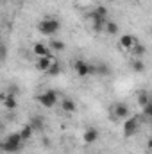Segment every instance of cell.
<instances>
[{
	"instance_id": "cell-1",
	"label": "cell",
	"mask_w": 152,
	"mask_h": 154,
	"mask_svg": "<svg viewBox=\"0 0 152 154\" xmlns=\"http://www.w3.org/2000/svg\"><path fill=\"white\" fill-rule=\"evenodd\" d=\"M22 143H23V138H22V134H20V131H18V133L7 134V136L4 138V142L0 143V149H2L4 152L16 154L20 149H22Z\"/></svg>"
},
{
	"instance_id": "cell-20",
	"label": "cell",
	"mask_w": 152,
	"mask_h": 154,
	"mask_svg": "<svg viewBox=\"0 0 152 154\" xmlns=\"http://www.w3.org/2000/svg\"><path fill=\"white\" fill-rule=\"evenodd\" d=\"M48 47H50L52 50H57V52H61V50H65V48H66V45H65L61 39H52Z\"/></svg>"
},
{
	"instance_id": "cell-28",
	"label": "cell",
	"mask_w": 152,
	"mask_h": 154,
	"mask_svg": "<svg viewBox=\"0 0 152 154\" xmlns=\"http://www.w3.org/2000/svg\"><path fill=\"white\" fill-rule=\"evenodd\" d=\"M150 36H152V27H150Z\"/></svg>"
},
{
	"instance_id": "cell-15",
	"label": "cell",
	"mask_w": 152,
	"mask_h": 154,
	"mask_svg": "<svg viewBox=\"0 0 152 154\" xmlns=\"http://www.w3.org/2000/svg\"><path fill=\"white\" fill-rule=\"evenodd\" d=\"M2 102H4V106H5V109H9V111L16 109V106H18V102H16L14 95H9V93H7V97H5V99H4Z\"/></svg>"
},
{
	"instance_id": "cell-5",
	"label": "cell",
	"mask_w": 152,
	"mask_h": 154,
	"mask_svg": "<svg viewBox=\"0 0 152 154\" xmlns=\"http://www.w3.org/2000/svg\"><path fill=\"white\" fill-rule=\"evenodd\" d=\"M129 116H131V111H129V106L125 102H113L111 104V118L127 120Z\"/></svg>"
},
{
	"instance_id": "cell-27",
	"label": "cell",
	"mask_w": 152,
	"mask_h": 154,
	"mask_svg": "<svg viewBox=\"0 0 152 154\" xmlns=\"http://www.w3.org/2000/svg\"><path fill=\"white\" fill-rule=\"evenodd\" d=\"M2 154H11V152H4V151H2Z\"/></svg>"
},
{
	"instance_id": "cell-23",
	"label": "cell",
	"mask_w": 152,
	"mask_h": 154,
	"mask_svg": "<svg viewBox=\"0 0 152 154\" xmlns=\"http://www.w3.org/2000/svg\"><path fill=\"white\" fill-rule=\"evenodd\" d=\"M143 113L149 116V118H152V104H147V106L143 108Z\"/></svg>"
},
{
	"instance_id": "cell-8",
	"label": "cell",
	"mask_w": 152,
	"mask_h": 154,
	"mask_svg": "<svg viewBox=\"0 0 152 154\" xmlns=\"http://www.w3.org/2000/svg\"><path fill=\"white\" fill-rule=\"evenodd\" d=\"M99 138H100V133H99V129H97V127H88V129L82 133V140H84V143H86V145L95 143Z\"/></svg>"
},
{
	"instance_id": "cell-12",
	"label": "cell",
	"mask_w": 152,
	"mask_h": 154,
	"mask_svg": "<svg viewBox=\"0 0 152 154\" xmlns=\"http://www.w3.org/2000/svg\"><path fill=\"white\" fill-rule=\"evenodd\" d=\"M97 66V75H100V77H108L109 74H111V66L106 63V61H100V63H97L95 65Z\"/></svg>"
},
{
	"instance_id": "cell-24",
	"label": "cell",
	"mask_w": 152,
	"mask_h": 154,
	"mask_svg": "<svg viewBox=\"0 0 152 154\" xmlns=\"http://www.w3.org/2000/svg\"><path fill=\"white\" fill-rule=\"evenodd\" d=\"M95 11H97L99 14H104V16H108V9H106L104 5H99V7H95Z\"/></svg>"
},
{
	"instance_id": "cell-19",
	"label": "cell",
	"mask_w": 152,
	"mask_h": 154,
	"mask_svg": "<svg viewBox=\"0 0 152 154\" xmlns=\"http://www.w3.org/2000/svg\"><path fill=\"white\" fill-rule=\"evenodd\" d=\"M131 66H132V70L134 72H138V74H141V72H145V63L138 57V59H134L132 63H131Z\"/></svg>"
},
{
	"instance_id": "cell-17",
	"label": "cell",
	"mask_w": 152,
	"mask_h": 154,
	"mask_svg": "<svg viewBox=\"0 0 152 154\" xmlns=\"http://www.w3.org/2000/svg\"><path fill=\"white\" fill-rule=\"evenodd\" d=\"M147 104H150V95H149L147 91H140V93H138V106L145 108Z\"/></svg>"
},
{
	"instance_id": "cell-26",
	"label": "cell",
	"mask_w": 152,
	"mask_h": 154,
	"mask_svg": "<svg viewBox=\"0 0 152 154\" xmlns=\"http://www.w3.org/2000/svg\"><path fill=\"white\" fill-rule=\"evenodd\" d=\"M147 147H149V149H150V151H152V138H150V140H149V143H147Z\"/></svg>"
},
{
	"instance_id": "cell-9",
	"label": "cell",
	"mask_w": 152,
	"mask_h": 154,
	"mask_svg": "<svg viewBox=\"0 0 152 154\" xmlns=\"http://www.w3.org/2000/svg\"><path fill=\"white\" fill-rule=\"evenodd\" d=\"M54 61H56V59H54L52 56H45V57H38V61H36V68H38L39 72H45V74H47V72L50 70V66L54 65Z\"/></svg>"
},
{
	"instance_id": "cell-22",
	"label": "cell",
	"mask_w": 152,
	"mask_h": 154,
	"mask_svg": "<svg viewBox=\"0 0 152 154\" xmlns=\"http://www.w3.org/2000/svg\"><path fill=\"white\" fill-rule=\"evenodd\" d=\"M132 52H134V54H136L138 57H141V56L145 54V47H143L141 43H136V47L132 48Z\"/></svg>"
},
{
	"instance_id": "cell-25",
	"label": "cell",
	"mask_w": 152,
	"mask_h": 154,
	"mask_svg": "<svg viewBox=\"0 0 152 154\" xmlns=\"http://www.w3.org/2000/svg\"><path fill=\"white\" fill-rule=\"evenodd\" d=\"M5 56H7V47L2 45V61H5Z\"/></svg>"
},
{
	"instance_id": "cell-7",
	"label": "cell",
	"mask_w": 152,
	"mask_h": 154,
	"mask_svg": "<svg viewBox=\"0 0 152 154\" xmlns=\"http://www.w3.org/2000/svg\"><path fill=\"white\" fill-rule=\"evenodd\" d=\"M38 102L43 108H48V109L54 108V106L57 104V93H56V90H47V91H43L38 97Z\"/></svg>"
},
{
	"instance_id": "cell-13",
	"label": "cell",
	"mask_w": 152,
	"mask_h": 154,
	"mask_svg": "<svg viewBox=\"0 0 152 154\" xmlns=\"http://www.w3.org/2000/svg\"><path fill=\"white\" fill-rule=\"evenodd\" d=\"M31 125H32V129L34 131H43L45 129V118L39 115H34L32 118H31V122H29Z\"/></svg>"
},
{
	"instance_id": "cell-29",
	"label": "cell",
	"mask_w": 152,
	"mask_h": 154,
	"mask_svg": "<svg viewBox=\"0 0 152 154\" xmlns=\"http://www.w3.org/2000/svg\"><path fill=\"white\" fill-rule=\"evenodd\" d=\"M150 104H152V95H150Z\"/></svg>"
},
{
	"instance_id": "cell-18",
	"label": "cell",
	"mask_w": 152,
	"mask_h": 154,
	"mask_svg": "<svg viewBox=\"0 0 152 154\" xmlns=\"http://www.w3.org/2000/svg\"><path fill=\"white\" fill-rule=\"evenodd\" d=\"M32 133H34V129H32V125H31V124H27V125H23V127H22V131H20V134H22V138H23V142H25V140H31V136H32Z\"/></svg>"
},
{
	"instance_id": "cell-4",
	"label": "cell",
	"mask_w": 152,
	"mask_h": 154,
	"mask_svg": "<svg viewBox=\"0 0 152 154\" xmlns=\"http://www.w3.org/2000/svg\"><path fill=\"white\" fill-rule=\"evenodd\" d=\"M74 68H75L79 77H90V75H93V74H97V66L93 63L84 61V59H77L75 63H74Z\"/></svg>"
},
{
	"instance_id": "cell-2",
	"label": "cell",
	"mask_w": 152,
	"mask_h": 154,
	"mask_svg": "<svg viewBox=\"0 0 152 154\" xmlns=\"http://www.w3.org/2000/svg\"><path fill=\"white\" fill-rule=\"evenodd\" d=\"M38 31L43 36H52L61 31V22L56 18H43L38 23Z\"/></svg>"
},
{
	"instance_id": "cell-3",
	"label": "cell",
	"mask_w": 152,
	"mask_h": 154,
	"mask_svg": "<svg viewBox=\"0 0 152 154\" xmlns=\"http://www.w3.org/2000/svg\"><path fill=\"white\" fill-rule=\"evenodd\" d=\"M86 18L91 22V27H93V31H95V32H106V25H108V22H109V18H108V16L99 14V13L93 9Z\"/></svg>"
},
{
	"instance_id": "cell-6",
	"label": "cell",
	"mask_w": 152,
	"mask_h": 154,
	"mask_svg": "<svg viewBox=\"0 0 152 154\" xmlns=\"http://www.w3.org/2000/svg\"><path fill=\"white\" fill-rule=\"evenodd\" d=\"M140 129V116H129L125 122H123V136L125 138H131L138 133Z\"/></svg>"
},
{
	"instance_id": "cell-10",
	"label": "cell",
	"mask_w": 152,
	"mask_h": 154,
	"mask_svg": "<svg viewBox=\"0 0 152 154\" xmlns=\"http://www.w3.org/2000/svg\"><path fill=\"white\" fill-rule=\"evenodd\" d=\"M136 43H138V39H136L134 34H123L120 38V47L125 48V50H132L136 47Z\"/></svg>"
},
{
	"instance_id": "cell-21",
	"label": "cell",
	"mask_w": 152,
	"mask_h": 154,
	"mask_svg": "<svg viewBox=\"0 0 152 154\" xmlns=\"http://www.w3.org/2000/svg\"><path fill=\"white\" fill-rule=\"evenodd\" d=\"M61 70H63V68H61V63H59V61H54V65L50 66V70H48L47 74L56 77V75H59V74H61Z\"/></svg>"
},
{
	"instance_id": "cell-14",
	"label": "cell",
	"mask_w": 152,
	"mask_h": 154,
	"mask_svg": "<svg viewBox=\"0 0 152 154\" xmlns=\"http://www.w3.org/2000/svg\"><path fill=\"white\" fill-rule=\"evenodd\" d=\"M61 109L66 111V113H74L77 109L75 100H72V99H63V100H61Z\"/></svg>"
},
{
	"instance_id": "cell-11",
	"label": "cell",
	"mask_w": 152,
	"mask_h": 154,
	"mask_svg": "<svg viewBox=\"0 0 152 154\" xmlns=\"http://www.w3.org/2000/svg\"><path fill=\"white\" fill-rule=\"evenodd\" d=\"M32 52L38 56V57H45V56H52L50 54V48H48V45H45V43H34V47H32Z\"/></svg>"
},
{
	"instance_id": "cell-16",
	"label": "cell",
	"mask_w": 152,
	"mask_h": 154,
	"mask_svg": "<svg viewBox=\"0 0 152 154\" xmlns=\"http://www.w3.org/2000/svg\"><path fill=\"white\" fill-rule=\"evenodd\" d=\"M118 32H120L118 23H116L114 20H109V22H108V25H106V34H109V36H116Z\"/></svg>"
}]
</instances>
